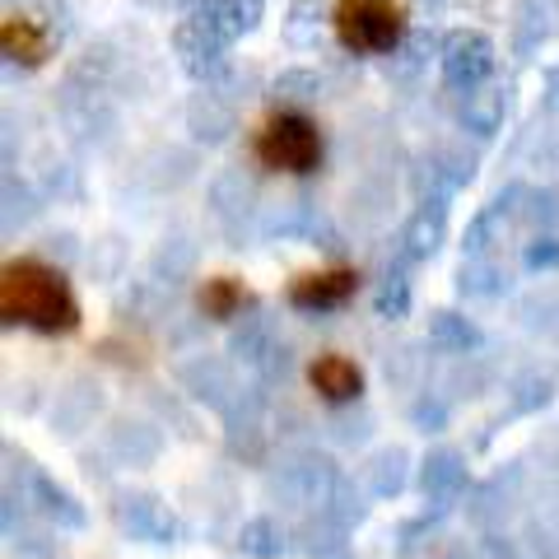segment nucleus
<instances>
[{
	"mask_svg": "<svg viewBox=\"0 0 559 559\" xmlns=\"http://www.w3.org/2000/svg\"><path fill=\"white\" fill-rule=\"evenodd\" d=\"M0 318H5V326L66 336L80 326V304L61 266H47L43 257H20L5 261V271H0Z\"/></svg>",
	"mask_w": 559,
	"mask_h": 559,
	"instance_id": "obj_1",
	"label": "nucleus"
},
{
	"mask_svg": "<svg viewBox=\"0 0 559 559\" xmlns=\"http://www.w3.org/2000/svg\"><path fill=\"white\" fill-rule=\"evenodd\" d=\"M322 127L304 108H275L252 135V159L266 173H289V178H308L322 168Z\"/></svg>",
	"mask_w": 559,
	"mask_h": 559,
	"instance_id": "obj_2",
	"label": "nucleus"
},
{
	"mask_svg": "<svg viewBox=\"0 0 559 559\" xmlns=\"http://www.w3.org/2000/svg\"><path fill=\"white\" fill-rule=\"evenodd\" d=\"M331 33L349 57H388L406 43V10L401 0H336Z\"/></svg>",
	"mask_w": 559,
	"mask_h": 559,
	"instance_id": "obj_3",
	"label": "nucleus"
},
{
	"mask_svg": "<svg viewBox=\"0 0 559 559\" xmlns=\"http://www.w3.org/2000/svg\"><path fill=\"white\" fill-rule=\"evenodd\" d=\"M341 476L345 471L331 457H322V452H312V448H299V452H289L271 476V495L285 499L289 509H299V513H326L331 489L341 485Z\"/></svg>",
	"mask_w": 559,
	"mask_h": 559,
	"instance_id": "obj_4",
	"label": "nucleus"
},
{
	"mask_svg": "<svg viewBox=\"0 0 559 559\" xmlns=\"http://www.w3.org/2000/svg\"><path fill=\"white\" fill-rule=\"evenodd\" d=\"M489 70H495V43H489L485 33L462 28L443 43V80L452 90H466V94L480 90L489 80Z\"/></svg>",
	"mask_w": 559,
	"mask_h": 559,
	"instance_id": "obj_5",
	"label": "nucleus"
},
{
	"mask_svg": "<svg viewBox=\"0 0 559 559\" xmlns=\"http://www.w3.org/2000/svg\"><path fill=\"white\" fill-rule=\"evenodd\" d=\"M117 522L131 540H145V546H173V536H178V518L168 513V503L159 495H145V489L117 499Z\"/></svg>",
	"mask_w": 559,
	"mask_h": 559,
	"instance_id": "obj_6",
	"label": "nucleus"
},
{
	"mask_svg": "<svg viewBox=\"0 0 559 559\" xmlns=\"http://www.w3.org/2000/svg\"><path fill=\"white\" fill-rule=\"evenodd\" d=\"M355 289H359V275L349 266L312 271V275H299L289 285V308L294 312H336L355 299Z\"/></svg>",
	"mask_w": 559,
	"mask_h": 559,
	"instance_id": "obj_7",
	"label": "nucleus"
},
{
	"mask_svg": "<svg viewBox=\"0 0 559 559\" xmlns=\"http://www.w3.org/2000/svg\"><path fill=\"white\" fill-rule=\"evenodd\" d=\"M224 425H229V452L234 457L257 462L261 452H266V392L242 388V396L224 411Z\"/></svg>",
	"mask_w": 559,
	"mask_h": 559,
	"instance_id": "obj_8",
	"label": "nucleus"
},
{
	"mask_svg": "<svg viewBox=\"0 0 559 559\" xmlns=\"http://www.w3.org/2000/svg\"><path fill=\"white\" fill-rule=\"evenodd\" d=\"M178 378H182V388L197 396V401H205V406H215L219 415L234 406V401L242 396V382L234 378V369L224 359H215V355H197V359H187L182 369H178Z\"/></svg>",
	"mask_w": 559,
	"mask_h": 559,
	"instance_id": "obj_9",
	"label": "nucleus"
},
{
	"mask_svg": "<svg viewBox=\"0 0 559 559\" xmlns=\"http://www.w3.org/2000/svg\"><path fill=\"white\" fill-rule=\"evenodd\" d=\"M308 388L318 392L326 406H359L364 396V369L355 359L336 355V349H326V355H318L308 364Z\"/></svg>",
	"mask_w": 559,
	"mask_h": 559,
	"instance_id": "obj_10",
	"label": "nucleus"
},
{
	"mask_svg": "<svg viewBox=\"0 0 559 559\" xmlns=\"http://www.w3.org/2000/svg\"><path fill=\"white\" fill-rule=\"evenodd\" d=\"M28 503H33V509H38L57 532H80L84 522H90L84 503L70 495V489H66L57 476H47V471H38V466L28 471Z\"/></svg>",
	"mask_w": 559,
	"mask_h": 559,
	"instance_id": "obj_11",
	"label": "nucleus"
},
{
	"mask_svg": "<svg viewBox=\"0 0 559 559\" xmlns=\"http://www.w3.org/2000/svg\"><path fill=\"white\" fill-rule=\"evenodd\" d=\"M419 489H425V499H439V509H448L466 489V457L457 448L425 452V462H419Z\"/></svg>",
	"mask_w": 559,
	"mask_h": 559,
	"instance_id": "obj_12",
	"label": "nucleus"
},
{
	"mask_svg": "<svg viewBox=\"0 0 559 559\" xmlns=\"http://www.w3.org/2000/svg\"><path fill=\"white\" fill-rule=\"evenodd\" d=\"M443 234H448V197L439 191V197H429L411 215L406 234H401V257H406V261H429L433 252H439Z\"/></svg>",
	"mask_w": 559,
	"mask_h": 559,
	"instance_id": "obj_13",
	"label": "nucleus"
},
{
	"mask_svg": "<svg viewBox=\"0 0 559 559\" xmlns=\"http://www.w3.org/2000/svg\"><path fill=\"white\" fill-rule=\"evenodd\" d=\"M98 411H103V388L94 378H75L66 392H57V406H51V429L70 439V433L90 429Z\"/></svg>",
	"mask_w": 559,
	"mask_h": 559,
	"instance_id": "obj_14",
	"label": "nucleus"
},
{
	"mask_svg": "<svg viewBox=\"0 0 559 559\" xmlns=\"http://www.w3.org/2000/svg\"><path fill=\"white\" fill-rule=\"evenodd\" d=\"M0 43H5V57L20 66H43L51 57V33L33 20V14H5L0 24Z\"/></svg>",
	"mask_w": 559,
	"mask_h": 559,
	"instance_id": "obj_15",
	"label": "nucleus"
},
{
	"mask_svg": "<svg viewBox=\"0 0 559 559\" xmlns=\"http://www.w3.org/2000/svg\"><path fill=\"white\" fill-rule=\"evenodd\" d=\"M159 429L145 425V419H117V425L108 429V452L117 462H127V466H150L154 457H159Z\"/></svg>",
	"mask_w": 559,
	"mask_h": 559,
	"instance_id": "obj_16",
	"label": "nucleus"
},
{
	"mask_svg": "<svg viewBox=\"0 0 559 559\" xmlns=\"http://www.w3.org/2000/svg\"><path fill=\"white\" fill-rule=\"evenodd\" d=\"M406 485H411L406 448H382V452H373V462L364 466V489H369L373 499H396Z\"/></svg>",
	"mask_w": 559,
	"mask_h": 559,
	"instance_id": "obj_17",
	"label": "nucleus"
},
{
	"mask_svg": "<svg viewBox=\"0 0 559 559\" xmlns=\"http://www.w3.org/2000/svg\"><path fill=\"white\" fill-rule=\"evenodd\" d=\"M429 345L443 349V355H471V349L480 345V326L471 318H462V312L439 308L429 318Z\"/></svg>",
	"mask_w": 559,
	"mask_h": 559,
	"instance_id": "obj_18",
	"label": "nucleus"
},
{
	"mask_svg": "<svg viewBox=\"0 0 559 559\" xmlns=\"http://www.w3.org/2000/svg\"><path fill=\"white\" fill-rule=\"evenodd\" d=\"M457 294L462 299H503L509 294V271L495 266L489 257H471L457 271Z\"/></svg>",
	"mask_w": 559,
	"mask_h": 559,
	"instance_id": "obj_19",
	"label": "nucleus"
},
{
	"mask_svg": "<svg viewBox=\"0 0 559 559\" xmlns=\"http://www.w3.org/2000/svg\"><path fill=\"white\" fill-rule=\"evenodd\" d=\"M299 540H304V559H355L349 555V540H345V527H336L326 513H318V518H308L304 522V532H299Z\"/></svg>",
	"mask_w": 559,
	"mask_h": 559,
	"instance_id": "obj_20",
	"label": "nucleus"
},
{
	"mask_svg": "<svg viewBox=\"0 0 559 559\" xmlns=\"http://www.w3.org/2000/svg\"><path fill=\"white\" fill-rule=\"evenodd\" d=\"M411 304H415V280H411L406 266H392L388 275H382L378 294H373L378 318L382 322H401V318H411Z\"/></svg>",
	"mask_w": 559,
	"mask_h": 559,
	"instance_id": "obj_21",
	"label": "nucleus"
},
{
	"mask_svg": "<svg viewBox=\"0 0 559 559\" xmlns=\"http://www.w3.org/2000/svg\"><path fill=\"white\" fill-rule=\"evenodd\" d=\"M503 112H509V90H476V94H466L462 121L476 135H495L503 127Z\"/></svg>",
	"mask_w": 559,
	"mask_h": 559,
	"instance_id": "obj_22",
	"label": "nucleus"
},
{
	"mask_svg": "<svg viewBox=\"0 0 559 559\" xmlns=\"http://www.w3.org/2000/svg\"><path fill=\"white\" fill-rule=\"evenodd\" d=\"M242 308H248V294H242V285H238L234 275L205 280V289H201V312H205L210 322H234Z\"/></svg>",
	"mask_w": 559,
	"mask_h": 559,
	"instance_id": "obj_23",
	"label": "nucleus"
},
{
	"mask_svg": "<svg viewBox=\"0 0 559 559\" xmlns=\"http://www.w3.org/2000/svg\"><path fill=\"white\" fill-rule=\"evenodd\" d=\"M285 546H289V536L275 518H252V522H242V532H238V550L248 559H280Z\"/></svg>",
	"mask_w": 559,
	"mask_h": 559,
	"instance_id": "obj_24",
	"label": "nucleus"
},
{
	"mask_svg": "<svg viewBox=\"0 0 559 559\" xmlns=\"http://www.w3.org/2000/svg\"><path fill=\"white\" fill-rule=\"evenodd\" d=\"M369 489H359L355 485V476H341V485L331 489V503H326V518L336 522V527H345V532H355L364 518H369Z\"/></svg>",
	"mask_w": 559,
	"mask_h": 559,
	"instance_id": "obj_25",
	"label": "nucleus"
},
{
	"mask_svg": "<svg viewBox=\"0 0 559 559\" xmlns=\"http://www.w3.org/2000/svg\"><path fill=\"white\" fill-rule=\"evenodd\" d=\"M187 117H191V131H197L201 140H210V145L234 131V112H229V108H219L215 94H205V98L191 103V112H187Z\"/></svg>",
	"mask_w": 559,
	"mask_h": 559,
	"instance_id": "obj_26",
	"label": "nucleus"
},
{
	"mask_svg": "<svg viewBox=\"0 0 559 559\" xmlns=\"http://www.w3.org/2000/svg\"><path fill=\"white\" fill-rule=\"evenodd\" d=\"M550 396H555V382L540 378V373H522V378L513 382V411H518V415L550 406Z\"/></svg>",
	"mask_w": 559,
	"mask_h": 559,
	"instance_id": "obj_27",
	"label": "nucleus"
},
{
	"mask_svg": "<svg viewBox=\"0 0 559 559\" xmlns=\"http://www.w3.org/2000/svg\"><path fill=\"white\" fill-rule=\"evenodd\" d=\"M331 439H336L341 448H359L364 439L373 433V415L369 411H355V415H331Z\"/></svg>",
	"mask_w": 559,
	"mask_h": 559,
	"instance_id": "obj_28",
	"label": "nucleus"
},
{
	"mask_svg": "<svg viewBox=\"0 0 559 559\" xmlns=\"http://www.w3.org/2000/svg\"><path fill=\"white\" fill-rule=\"evenodd\" d=\"M448 401L439 396V392H425V396H419L415 401V406H411V425L415 429H425V433H443L448 429Z\"/></svg>",
	"mask_w": 559,
	"mask_h": 559,
	"instance_id": "obj_29",
	"label": "nucleus"
},
{
	"mask_svg": "<svg viewBox=\"0 0 559 559\" xmlns=\"http://www.w3.org/2000/svg\"><path fill=\"white\" fill-rule=\"evenodd\" d=\"M522 266H527L532 275L555 271V266H559V234H536V238L527 242V252H522Z\"/></svg>",
	"mask_w": 559,
	"mask_h": 559,
	"instance_id": "obj_30",
	"label": "nucleus"
},
{
	"mask_svg": "<svg viewBox=\"0 0 559 559\" xmlns=\"http://www.w3.org/2000/svg\"><path fill=\"white\" fill-rule=\"evenodd\" d=\"M191 261H197V252H191L182 238H173L168 248H159V252H154V271H159V275H168V280H182V275L191 271Z\"/></svg>",
	"mask_w": 559,
	"mask_h": 559,
	"instance_id": "obj_31",
	"label": "nucleus"
},
{
	"mask_svg": "<svg viewBox=\"0 0 559 559\" xmlns=\"http://www.w3.org/2000/svg\"><path fill=\"white\" fill-rule=\"evenodd\" d=\"M527 215L540 234H555L559 229V197L555 191H527Z\"/></svg>",
	"mask_w": 559,
	"mask_h": 559,
	"instance_id": "obj_32",
	"label": "nucleus"
},
{
	"mask_svg": "<svg viewBox=\"0 0 559 559\" xmlns=\"http://www.w3.org/2000/svg\"><path fill=\"white\" fill-rule=\"evenodd\" d=\"M275 94L285 98V108H304V103H308L312 94H318V80L304 75V70H294V75H285V80L275 84Z\"/></svg>",
	"mask_w": 559,
	"mask_h": 559,
	"instance_id": "obj_33",
	"label": "nucleus"
},
{
	"mask_svg": "<svg viewBox=\"0 0 559 559\" xmlns=\"http://www.w3.org/2000/svg\"><path fill=\"white\" fill-rule=\"evenodd\" d=\"M485 546H489V555H495V559H522V555H518V546H513L509 536H489Z\"/></svg>",
	"mask_w": 559,
	"mask_h": 559,
	"instance_id": "obj_34",
	"label": "nucleus"
}]
</instances>
